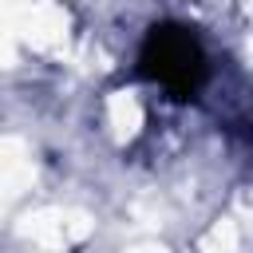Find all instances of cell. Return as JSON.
Returning <instances> with one entry per match:
<instances>
[{"label":"cell","mask_w":253,"mask_h":253,"mask_svg":"<svg viewBox=\"0 0 253 253\" xmlns=\"http://www.w3.org/2000/svg\"><path fill=\"white\" fill-rule=\"evenodd\" d=\"M138 75L166 87L174 99H194L210 75L202 40L182 24H154L138 51Z\"/></svg>","instance_id":"1"}]
</instances>
